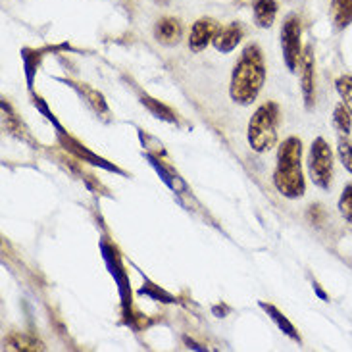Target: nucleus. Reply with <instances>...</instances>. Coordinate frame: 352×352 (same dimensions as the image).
Listing matches in <instances>:
<instances>
[{"mask_svg": "<svg viewBox=\"0 0 352 352\" xmlns=\"http://www.w3.org/2000/svg\"><path fill=\"white\" fill-rule=\"evenodd\" d=\"M335 89L341 96V100L344 102V106L351 110L352 114V76H341L337 81H335Z\"/></svg>", "mask_w": 352, "mask_h": 352, "instance_id": "2eb2a0df", "label": "nucleus"}, {"mask_svg": "<svg viewBox=\"0 0 352 352\" xmlns=\"http://www.w3.org/2000/svg\"><path fill=\"white\" fill-rule=\"evenodd\" d=\"M300 19L296 16H289L281 28V48H283V60L285 66L295 74L300 67V60H302V45H300Z\"/></svg>", "mask_w": 352, "mask_h": 352, "instance_id": "39448f33", "label": "nucleus"}, {"mask_svg": "<svg viewBox=\"0 0 352 352\" xmlns=\"http://www.w3.org/2000/svg\"><path fill=\"white\" fill-rule=\"evenodd\" d=\"M324 216H325V212L320 204H312L310 210H308V218L312 219L314 223H322V221H324Z\"/></svg>", "mask_w": 352, "mask_h": 352, "instance_id": "6ab92c4d", "label": "nucleus"}, {"mask_svg": "<svg viewBox=\"0 0 352 352\" xmlns=\"http://www.w3.org/2000/svg\"><path fill=\"white\" fill-rule=\"evenodd\" d=\"M143 104H146L151 110H153L154 114L158 116V118H164V120H168V122H175V116L170 108H166L164 104H158V102H154L153 98H148V96H143Z\"/></svg>", "mask_w": 352, "mask_h": 352, "instance_id": "a211bd4d", "label": "nucleus"}, {"mask_svg": "<svg viewBox=\"0 0 352 352\" xmlns=\"http://www.w3.org/2000/svg\"><path fill=\"white\" fill-rule=\"evenodd\" d=\"M6 344L12 351H41L43 346L37 339L23 333H12L6 337Z\"/></svg>", "mask_w": 352, "mask_h": 352, "instance_id": "f8f14e48", "label": "nucleus"}, {"mask_svg": "<svg viewBox=\"0 0 352 352\" xmlns=\"http://www.w3.org/2000/svg\"><path fill=\"white\" fill-rule=\"evenodd\" d=\"M337 156H339V162L343 164V168L349 173H352V143L344 137H339L337 141Z\"/></svg>", "mask_w": 352, "mask_h": 352, "instance_id": "4468645a", "label": "nucleus"}, {"mask_svg": "<svg viewBox=\"0 0 352 352\" xmlns=\"http://www.w3.org/2000/svg\"><path fill=\"white\" fill-rule=\"evenodd\" d=\"M331 18L337 29L349 28L352 23V0H333L331 2Z\"/></svg>", "mask_w": 352, "mask_h": 352, "instance_id": "9b49d317", "label": "nucleus"}, {"mask_svg": "<svg viewBox=\"0 0 352 352\" xmlns=\"http://www.w3.org/2000/svg\"><path fill=\"white\" fill-rule=\"evenodd\" d=\"M274 185L285 199H302L306 192L302 172V143L296 137H289L277 148Z\"/></svg>", "mask_w": 352, "mask_h": 352, "instance_id": "f03ea898", "label": "nucleus"}, {"mask_svg": "<svg viewBox=\"0 0 352 352\" xmlns=\"http://www.w3.org/2000/svg\"><path fill=\"white\" fill-rule=\"evenodd\" d=\"M262 308H264V310H267V314H272V318L276 320L277 325H279V327H281V329H283V331H285V333L289 335V337H293L295 341H298V335L295 333V327H293V325L289 324V322H287L285 318H283V316L279 314V312H277V310H276V308H274V306L262 305Z\"/></svg>", "mask_w": 352, "mask_h": 352, "instance_id": "f3484780", "label": "nucleus"}, {"mask_svg": "<svg viewBox=\"0 0 352 352\" xmlns=\"http://www.w3.org/2000/svg\"><path fill=\"white\" fill-rule=\"evenodd\" d=\"M219 31V23L212 18H200L192 23L189 35V48L192 52H202L214 41Z\"/></svg>", "mask_w": 352, "mask_h": 352, "instance_id": "423d86ee", "label": "nucleus"}, {"mask_svg": "<svg viewBox=\"0 0 352 352\" xmlns=\"http://www.w3.org/2000/svg\"><path fill=\"white\" fill-rule=\"evenodd\" d=\"M264 81H266V64L262 50L256 45H248L231 74V83H229L231 100L243 106L252 104L260 95Z\"/></svg>", "mask_w": 352, "mask_h": 352, "instance_id": "f257e3e1", "label": "nucleus"}, {"mask_svg": "<svg viewBox=\"0 0 352 352\" xmlns=\"http://www.w3.org/2000/svg\"><path fill=\"white\" fill-rule=\"evenodd\" d=\"M279 106L277 102H264L248 122V144L254 153H267L277 144L279 137Z\"/></svg>", "mask_w": 352, "mask_h": 352, "instance_id": "7ed1b4c3", "label": "nucleus"}, {"mask_svg": "<svg viewBox=\"0 0 352 352\" xmlns=\"http://www.w3.org/2000/svg\"><path fill=\"white\" fill-rule=\"evenodd\" d=\"M181 35H183V25H181L179 19L175 18H162L154 28L156 41L166 45V47L177 45L181 41Z\"/></svg>", "mask_w": 352, "mask_h": 352, "instance_id": "1a4fd4ad", "label": "nucleus"}, {"mask_svg": "<svg viewBox=\"0 0 352 352\" xmlns=\"http://www.w3.org/2000/svg\"><path fill=\"white\" fill-rule=\"evenodd\" d=\"M308 173L316 187L329 189L333 181V151L325 139L318 137L308 153Z\"/></svg>", "mask_w": 352, "mask_h": 352, "instance_id": "20e7f679", "label": "nucleus"}, {"mask_svg": "<svg viewBox=\"0 0 352 352\" xmlns=\"http://www.w3.org/2000/svg\"><path fill=\"white\" fill-rule=\"evenodd\" d=\"M277 16V2L276 0H256L254 4V21L258 28L270 29L274 25Z\"/></svg>", "mask_w": 352, "mask_h": 352, "instance_id": "9d476101", "label": "nucleus"}, {"mask_svg": "<svg viewBox=\"0 0 352 352\" xmlns=\"http://www.w3.org/2000/svg\"><path fill=\"white\" fill-rule=\"evenodd\" d=\"M333 124L335 127L339 129V133L349 135L352 129V114L351 110L344 106V102L341 100L339 104L335 106V112H333Z\"/></svg>", "mask_w": 352, "mask_h": 352, "instance_id": "ddd939ff", "label": "nucleus"}, {"mask_svg": "<svg viewBox=\"0 0 352 352\" xmlns=\"http://www.w3.org/2000/svg\"><path fill=\"white\" fill-rule=\"evenodd\" d=\"M243 41V28L239 23H229L228 28H219V31L216 33V37L212 41L214 48L218 52H223L228 54L231 50H235L237 45Z\"/></svg>", "mask_w": 352, "mask_h": 352, "instance_id": "6e6552de", "label": "nucleus"}, {"mask_svg": "<svg viewBox=\"0 0 352 352\" xmlns=\"http://www.w3.org/2000/svg\"><path fill=\"white\" fill-rule=\"evenodd\" d=\"M337 208H339V214L343 216L344 221L352 226V185H346L343 189Z\"/></svg>", "mask_w": 352, "mask_h": 352, "instance_id": "dca6fc26", "label": "nucleus"}, {"mask_svg": "<svg viewBox=\"0 0 352 352\" xmlns=\"http://www.w3.org/2000/svg\"><path fill=\"white\" fill-rule=\"evenodd\" d=\"M300 85H302V96L308 110H312L316 98V79H314V54L312 48L306 47L300 60Z\"/></svg>", "mask_w": 352, "mask_h": 352, "instance_id": "0eeeda50", "label": "nucleus"}]
</instances>
